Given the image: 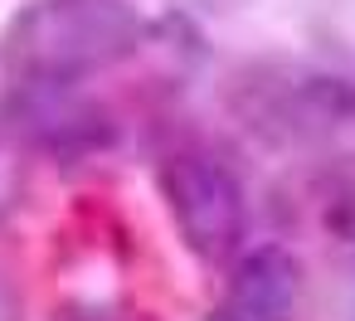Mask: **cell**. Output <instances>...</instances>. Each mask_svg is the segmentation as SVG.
I'll return each instance as SVG.
<instances>
[{
    "label": "cell",
    "mask_w": 355,
    "mask_h": 321,
    "mask_svg": "<svg viewBox=\"0 0 355 321\" xmlns=\"http://www.w3.org/2000/svg\"><path fill=\"white\" fill-rule=\"evenodd\" d=\"M137 35L127 0H40L15 20L6 59L30 78H78L132 54Z\"/></svg>",
    "instance_id": "obj_1"
},
{
    "label": "cell",
    "mask_w": 355,
    "mask_h": 321,
    "mask_svg": "<svg viewBox=\"0 0 355 321\" xmlns=\"http://www.w3.org/2000/svg\"><path fill=\"white\" fill-rule=\"evenodd\" d=\"M166 205L185 234V243L205 258H219L243 234V190L209 156H175L161 171Z\"/></svg>",
    "instance_id": "obj_2"
},
{
    "label": "cell",
    "mask_w": 355,
    "mask_h": 321,
    "mask_svg": "<svg viewBox=\"0 0 355 321\" xmlns=\"http://www.w3.org/2000/svg\"><path fill=\"white\" fill-rule=\"evenodd\" d=\"M297 292H302V272H297L292 253L258 248L239 263V272L209 321H292Z\"/></svg>",
    "instance_id": "obj_3"
}]
</instances>
